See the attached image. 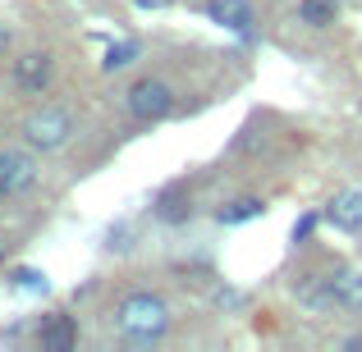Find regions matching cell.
Here are the masks:
<instances>
[{"instance_id": "8992f818", "label": "cell", "mask_w": 362, "mask_h": 352, "mask_svg": "<svg viewBox=\"0 0 362 352\" xmlns=\"http://www.w3.org/2000/svg\"><path fill=\"white\" fill-rule=\"evenodd\" d=\"M326 224L339 233H362V188H344L326 202Z\"/></svg>"}, {"instance_id": "6da1fadb", "label": "cell", "mask_w": 362, "mask_h": 352, "mask_svg": "<svg viewBox=\"0 0 362 352\" xmlns=\"http://www.w3.org/2000/svg\"><path fill=\"white\" fill-rule=\"evenodd\" d=\"M110 325H115V334L129 339V344H156V339H165V329H170V307H165L160 293L133 289V293H124L115 302Z\"/></svg>"}, {"instance_id": "7a4b0ae2", "label": "cell", "mask_w": 362, "mask_h": 352, "mask_svg": "<svg viewBox=\"0 0 362 352\" xmlns=\"http://www.w3.org/2000/svg\"><path fill=\"white\" fill-rule=\"evenodd\" d=\"M74 138V115L64 106H37L23 119V142L33 151H60Z\"/></svg>"}, {"instance_id": "5bb4252c", "label": "cell", "mask_w": 362, "mask_h": 352, "mask_svg": "<svg viewBox=\"0 0 362 352\" xmlns=\"http://www.w3.org/2000/svg\"><path fill=\"white\" fill-rule=\"evenodd\" d=\"M138 55H142V46H138V42H110V46H106V60H101V69H106V73L129 69Z\"/></svg>"}, {"instance_id": "9c48e42d", "label": "cell", "mask_w": 362, "mask_h": 352, "mask_svg": "<svg viewBox=\"0 0 362 352\" xmlns=\"http://www.w3.org/2000/svg\"><path fill=\"white\" fill-rule=\"evenodd\" d=\"M37 344L51 348V352H64L78 344V325H74V316H64V311H55V316H46L42 325H37Z\"/></svg>"}, {"instance_id": "9a60e30c", "label": "cell", "mask_w": 362, "mask_h": 352, "mask_svg": "<svg viewBox=\"0 0 362 352\" xmlns=\"http://www.w3.org/2000/svg\"><path fill=\"white\" fill-rule=\"evenodd\" d=\"M326 220V215H317V211H308V215H298L293 220V243H312V233H317V224Z\"/></svg>"}, {"instance_id": "2e32d148", "label": "cell", "mask_w": 362, "mask_h": 352, "mask_svg": "<svg viewBox=\"0 0 362 352\" xmlns=\"http://www.w3.org/2000/svg\"><path fill=\"white\" fill-rule=\"evenodd\" d=\"M0 46H9V28H0Z\"/></svg>"}, {"instance_id": "5b68a950", "label": "cell", "mask_w": 362, "mask_h": 352, "mask_svg": "<svg viewBox=\"0 0 362 352\" xmlns=\"http://www.w3.org/2000/svg\"><path fill=\"white\" fill-rule=\"evenodd\" d=\"M37 183V160L28 151L0 147V197H18Z\"/></svg>"}, {"instance_id": "8fae6325", "label": "cell", "mask_w": 362, "mask_h": 352, "mask_svg": "<svg viewBox=\"0 0 362 352\" xmlns=\"http://www.w3.org/2000/svg\"><path fill=\"white\" fill-rule=\"evenodd\" d=\"M266 215V202L262 197H234V202H225L221 211H216V220L225 224V229H234V224H252Z\"/></svg>"}, {"instance_id": "e0dca14e", "label": "cell", "mask_w": 362, "mask_h": 352, "mask_svg": "<svg viewBox=\"0 0 362 352\" xmlns=\"http://www.w3.org/2000/svg\"><path fill=\"white\" fill-rule=\"evenodd\" d=\"M0 261H5V233H0Z\"/></svg>"}, {"instance_id": "3957f363", "label": "cell", "mask_w": 362, "mask_h": 352, "mask_svg": "<svg viewBox=\"0 0 362 352\" xmlns=\"http://www.w3.org/2000/svg\"><path fill=\"white\" fill-rule=\"evenodd\" d=\"M124 106H129V115L133 119H142V123H160L175 110V92H170V83L165 78H138L129 87V97H124Z\"/></svg>"}, {"instance_id": "7c38bea8", "label": "cell", "mask_w": 362, "mask_h": 352, "mask_svg": "<svg viewBox=\"0 0 362 352\" xmlns=\"http://www.w3.org/2000/svg\"><path fill=\"white\" fill-rule=\"evenodd\" d=\"M293 18L303 28H330L339 18V0H298L293 5Z\"/></svg>"}, {"instance_id": "ba28073f", "label": "cell", "mask_w": 362, "mask_h": 352, "mask_svg": "<svg viewBox=\"0 0 362 352\" xmlns=\"http://www.w3.org/2000/svg\"><path fill=\"white\" fill-rule=\"evenodd\" d=\"M151 215H156L160 224H188V215H193V197H188V188L184 183L160 188V193L151 197Z\"/></svg>"}, {"instance_id": "30bf717a", "label": "cell", "mask_w": 362, "mask_h": 352, "mask_svg": "<svg viewBox=\"0 0 362 352\" xmlns=\"http://www.w3.org/2000/svg\"><path fill=\"white\" fill-rule=\"evenodd\" d=\"M330 293L339 311H362V270H330Z\"/></svg>"}, {"instance_id": "4fadbf2b", "label": "cell", "mask_w": 362, "mask_h": 352, "mask_svg": "<svg viewBox=\"0 0 362 352\" xmlns=\"http://www.w3.org/2000/svg\"><path fill=\"white\" fill-rule=\"evenodd\" d=\"M9 289L14 293H46L51 279H46V270H37V265H18V270H9Z\"/></svg>"}, {"instance_id": "277c9868", "label": "cell", "mask_w": 362, "mask_h": 352, "mask_svg": "<svg viewBox=\"0 0 362 352\" xmlns=\"http://www.w3.org/2000/svg\"><path fill=\"white\" fill-rule=\"evenodd\" d=\"M9 83H14L23 97H46V87L55 83L51 51H23L14 64H9Z\"/></svg>"}, {"instance_id": "52a82bcc", "label": "cell", "mask_w": 362, "mask_h": 352, "mask_svg": "<svg viewBox=\"0 0 362 352\" xmlns=\"http://www.w3.org/2000/svg\"><path fill=\"white\" fill-rule=\"evenodd\" d=\"M206 18L221 23L225 32H239V37H252V0H206Z\"/></svg>"}]
</instances>
